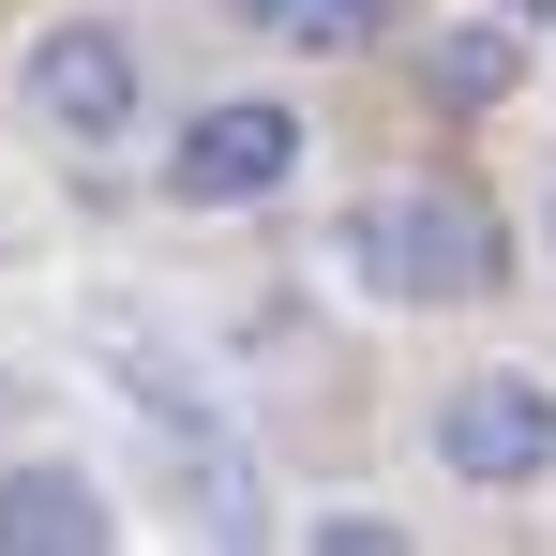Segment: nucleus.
I'll use <instances>...</instances> for the list:
<instances>
[{
  "label": "nucleus",
  "mask_w": 556,
  "mask_h": 556,
  "mask_svg": "<svg viewBox=\"0 0 556 556\" xmlns=\"http://www.w3.org/2000/svg\"><path fill=\"white\" fill-rule=\"evenodd\" d=\"M346 271L376 301H481L496 286V211L466 181H406V195H376V211H346Z\"/></svg>",
  "instance_id": "1"
},
{
  "label": "nucleus",
  "mask_w": 556,
  "mask_h": 556,
  "mask_svg": "<svg viewBox=\"0 0 556 556\" xmlns=\"http://www.w3.org/2000/svg\"><path fill=\"white\" fill-rule=\"evenodd\" d=\"M15 91H30V121H46V136H76V151H91V136H121V121H136V46H121L105 15H61V30L30 46V76H15Z\"/></svg>",
  "instance_id": "2"
},
{
  "label": "nucleus",
  "mask_w": 556,
  "mask_h": 556,
  "mask_svg": "<svg viewBox=\"0 0 556 556\" xmlns=\"http://www.w3.org/2000/svg\"><path fill=\"white\" fill-rule=\"evenodd\" d=\"M286 166H301V121H286V105H195L181 151H166V195H181V211H241V195H271Z\"/></svg>",
  "instance_id": "3"
},
{
  "label": "nucleus",
  "mask_w": 556,
  "mask_h": 556,
  "mask_svg": "<svg viewBox=\"0 0 556 556\" xmlns=\"http://www.w3.org/2000/svg\"><path fill=\"white\" fill-rule=\"evenodd\" d=\"M437 452L466 481H527V466H556V391L542 376H466L452 406H437Z\"/></svg>",
  "instance_id": "4"
},
{
  "label": "nucleus",
  "mask_w": 556,
  "mask_h": 556,
  "mask_svg": "<svg viewBox=\"0 0 556 556\" xmlns=\"http://www.w3.org/2000/svg\"><path fill=\"white\" fill-rule=\"evenodd\" d=\"M105 542V481L91 466H15L0 481V556H91Z\"/></svg>",
  "instance_id": "5"
},
{
  "label": "nucleus",
  "mask_w": 556,
  "mask_h": 556,
  "mask_svg": "<svg viewBox=\"0 0 556 556\" xmlns=\"http://www.w3.org/2000/svg\"><path fill=\"white\" fill-rule=\"evenodd\" d=\"M226 15H241L256 46H316V61H331V46H362V30H376V0H226Z\"/></svg>",
  "instance_id": "6"
},
{
  "label": "nucleus",
  "mask_w": 556,
  "mask_h": 556,
  "mask_svg": "<svg viewBox=\"0 0 556 556\" xmlns=\"http://www.w3.org/2000/svg\"><path fill=\"white\" fill-rule=\"evenodd\" d=\"M511 91V30H452L437 46V105H496Z\"/></svg>",
  "instance_id": "7"
},
{
  "label": "nucleus",
  "mask_w": 556,
  "mask_h": 556,
  "mask_svg": "<svg viewBox=\"0 0 556 556\" xmlns=\"http://www.w3.org/2000/svg\"><path fill=\"white\" fill-rule=\"evenodd\" d=\"M316 542H331V556H391L406 527H391V511H316Z\"/></svg>",
  "instance_id": "8"
},
{
  "label": "nucleus",
  "mask_w": 556,
  "mask_h": 556,
  "mask_svg": "<svg viewBox=\"0 0 556 556\" xmlns=\"http://www.w3.org/2000/svg\"><path fill=\"white\" fill-rule=\"evenodd\" d=\"M511 15H556V0H511Z\"/></svg>",
  "instance_id": "9"
}]
</instances>
